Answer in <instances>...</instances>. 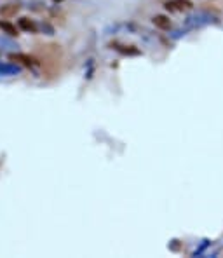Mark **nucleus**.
I'll return each mask as SVG.
<instances>
[{"label": "nucleus", "instance_id": "nucleus-5", "mask_svg": "<svg viewBox=\"0 0 223 258\" xmlns=\"http://www.w3.org/2000/svg\"><path fill=\"white\" fill-rule=\"evenodd\" d=\"M9 59H13V61H20V63L25 64V67H33V64L37 63V59H33L32 56H26V54H11Z\"/></svg>", "mask_w": 223, "mask_h": 258}, {"label": "nucleus", "instance_id": "nucleus-1", "mask_svg": "<svg viewBox=\"0 0 223 258\" xmlns=\"http://www.w3.org/2000/svg\"><path fill=\"white\" fill-rule=\"evenodd\" d=\"M39 52V61L42 63L44 70L47 74H56L59 68V59H61V49L59 45H37Z\"/></svg>", "mask_w": 223, "mask_h": 258}, {"label": "nucleus", "instance_id": "nucleus-4", "mask_svg": "<svg viewBox=\"0 0 223 258\" xmlns=\"http://www.w3.org/2000/svg\"><path fill=\"white\" fill-rule=\"evenodd\" d=\"M113 47L120 52V54H126V56H138L139 54V49H136L134 45H120V44H113Z\"/></svg>", "mask_w": 223, "mask_h": 258}, {"label": "nucleus", "instance_id": "nucleus-6", "mask_svg": "<svg viewBox=\"0 0 223 258\" xmlns=\"http://www.w3.org/2000/svg\"><path fill=\"white\" fill-rule=\"evenodd\" d=\"M20 28L25 30V32H30V33L37 32V25L30 20V18H21V20H20Z\"/></svg>", "mask_w": 223, "mask_h": 258}, {"label": "nucleus", "instance_id": "nucleus-8", "mask_svg": "<svg viewBox=\"0 0 223 258\" xmlns=\"http://www.w3.org/2000/svg\"><path fill=\"white\" fill-rule=\"evenodd\" d=\"M0 30H4V32H6L7 35H11V37H16L18 35L16 26L11 25V23H7V21H0Z\"/></svg>", "mask_w": 223, "mask_h": 258}, {"label": "nucleus", "instance_id": "nucleus-2", "mask_svg": "<svg viewBox=\"0 0 223 258\" xmlns=\"http://www.w3.org/2000/svg\"><path fill=\"white\" fill-rule=\"evenodd\" d=\"M166 7L171 11H183L192 7V4L188 0H171V2H166Z\"/></svg>", "mask_w": 223, "mask_h": 258}, {"label": "nucleus", "instance_id": "nucleus-7", "mask_svg": "<svg viewBox=\"0 0 223 258\" xmlns=\"http://www.w3.org/2000/svg\"><path fill=\"white\" fill-rule=\"evenodd\" d=\"M154 25L159 26V28H162V30L171 28V21H169L168 16H156L154 18Z\"/></svg>", "mask_w": 223, "mask_h": 258}, {"label": "nucleus", "instance_id": "nucleus-3", "mask_svg": "<svg viewBox=\"0 0 223 258\" xmlns=\"http://www.w3.org/2000/svg\"><path fill=\"white\" fill-rule=\"evenodd\" d=\"M18 11H20V6H18V4H7V6L0 7V14H2L4 18H13V16H16Z\"/></svg>", "mask_w": 223, "mask_h": 258}, {"label": "nucleus", "instance_id": "nucleus-9", "mask_svg": "<svg viewBox=\"0 0 223 258\" xmlns=\"http://www.w3.org/2000/svg\"><path fill=\"white\" fill-rule=\"evenodd\" d=\"M54 2H61V0H54Z\"/></svg>", "mask_w": 223, "mask_h": 258}]
</instances>
